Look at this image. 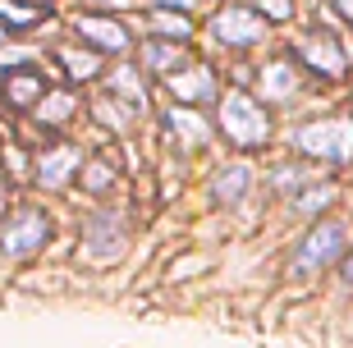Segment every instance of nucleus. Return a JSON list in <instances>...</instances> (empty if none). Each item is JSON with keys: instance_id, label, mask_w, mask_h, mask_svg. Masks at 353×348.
<instances>
[{"instance_id": "f257e3e1", "label": "nucleus", "mask_w": 353, "mask_h": 348, "mask_svg": "<svg viewBox=\"0 0 353 348\" xmlns=\"http://www.w3.org/2000/svg\"><path fill=\"white\" fill-rule=\"evenodd\" d=\"M294 147L316 161H353V119L330 115V119H312L294 129Z\"/></svg>"}, {"instance_id": "f03ea898", "label": "nucleus", "mask_w": 353, "mask_h": 348, "mask_svg": "<svg viewBox=\"0 0 353 348\" xmlns=\"http://www.w3.org/2000/svg\"><path fill=\"white\" fill-rule=\"evenodd\" d=\"M221 129L234 147H257V142H266V133H271V119H266V110L252 101V96L230 92L221 101Z\"/></svg>"}, {"instance_id": "7ed1b4c3", "label": "nucleus", "mask_w": 353, "mask_h": 348, "mask_svg": "<svg viewBox=\"0 0 353 348\" xmlns=\"http://www.w3.org/2000/svg\"><path fill=\"white\" fill-rule=\"evenodd\" d=\"M344 243H349V229H344V220H326V225H316L307 238L299 243L294 252V275H312L330 261H340Z\"/></svg>"}, {"instance_id": "20e7f679", "label": "nucleus", "mask_w": 353, "mask_h": 348, "mask_svg": "<svg viewBox=\"0 0 353 348\" xmlns=\"http://www.w3.org/2000/svg\"><path fill=\"white\" fill-rule=\"evenodd\" d=\"M46 234H51V225H46V216L32 207H23L19 216H10V225L0 229V252L5 257H28V252H37L41 243H46Z\"/></svg>"}, {"instance_id": "39448f33", "label": "nucleus", "mask_w": 353, "mask_h": 348, "mask_svg": "<svg viewBox=\"0 0 353 348\" xmlns=\"http://www.w3.org/2000/svg\"><path fill=\"white\" fill-rule=\"evenodd\" d=\"M211 28H216V37H221L225 46H257V41L266 37V23H262L252 10H243V5H230V10H221Z\"/></svg>"}, {"instance_id": "423d86ee", "label": "nucleus", "mask_w": 353, "mask_h": 348, "mask_svg": "<svg viewBox=\"0 0 353 348\" xmlns=\"http://www.w3.org/2000/svg\"><path fill=\"white\" fill-rule=\"evenodd\" d=\"M299 55H303V65H312L321 78H340L349 69V55H344L340 37H326V32H307L299 41Z\"/></svg>"}, {"instance_id": "0eeeda50", "label": "nucleus", "mask_w": 353, "mask_h": 348, "mask_svg": "<svg viewBox=\"0 0 353 348\" xmlns=\"http://www.w3.org/2000/svg\"><path fill=\"white\" fill-rule=\"evenodd\" d=\"M79 37L92 41V46H101V51H129V32L119 19H105V14H83L79 23Z\"/></svg>"}, {"instance_id": "6e6552de", "label": "nucleus", "mask_w": 353, "mask_h": 348, "mask_svg": "<svg viewBox=\"0 0 353 348\" xmlns=\"http://www.w3.org/2000/svg\"><path fill=\"white\" fill-rule=\"evenodd\" d=\"M124 252V229L115 216H97L88 225V257L92 261H115Z\"/></svg>"}, {"instance_id": "1a4fd4ad", "label": "nucleus", "mask_w": 353, "mask_h": 348, "mask_svg": "<svg viewBox=\"0 0 353 348\" xmlns=\"http://www.w3.org/2000/svg\"><path fill=\"white\" fill-rule=\"evenodd\" d=\"M170 92L179 96V101H211L216 96V78H211L207 65H193V69H183V74L170 78Z\"/></svg>"}, {"instance_id": "9d476101", "label": "nucleus", "mask_w": 353, "mask_h": 348, "mask_svg": "<svg viewBox=\"0 0 353 348\" xmlns=\"http://www.w3.org/2000/svg\"><path fill=\"white\" fill-rule=\"evenodd\" d=\"M257 88H262V96H266V101H289V96L299 92V74H294V65L275 60V65H266V69H262Z\"/></svg>"}, {"instance_id": "9b49d317", "label": "nucleus", "mask_w": 353, "mask_h": 348, "mask_svg": "<svg viewBox=\"0 0 353 348\" xmlns=\"http://www.w3.org/2000/svg\"><path fill=\"white\" fill-rule=\"evenodd\" d=\"M74 165H79V147H55V152H46L37 161V179L46 183V188H60V183L74 174Z\"/></svg>"}, {"instance_id": "f8f14e48", "label": "nucleus", "mask_w": 353, "mask_h": 348, "mask_svg": "<svg viewBox=\"0 0 353 348\" xmlns=\"http://www.w3.org/2000/svg\"><path fill=\"white\" fill-rule=\"evenodd\" d=\"M46 96V83H41L32 69H10V78H5V101L10 105H32Z\"/></svg>"}, {"instance_id": "ddd939ff", "label": "nucleus", "mask_w": 353, "mask_h": 348, "mask_svg": "<svg viewBox=\"0 0 353 348\" xmlns=\"http://www.w3.org/2000/svg\"><path fill=\"white\" fill-rule=\"evenodd\" d=\"M248 183H252L248 165H225L221 179H216V202H239V197L248 193Z\"/></svg>"}, {"instance_id": "4468645a", "label": "nucleus", "mask_w": 353, "mask_h": 348, "mask_svg": "<svg viewBox=\"0 0 353 348\" xmlns=\"http://www.w3.org/2000/svg\"><path fill=\"white\" fill-rule=\"evenodd\" d=\"M143 65L152 69V74H170L174 65H188V60H183V51L170 46V41H147L143 46Z\"/></svg>"}, {"instance_id": "2eb2a0df", "label": "nucleus", "mask_w": 353, "mask_h": 348, "mask_svg": "<svg viewBox=\"0 0 353 348\" xmlns=\"http://www.w3.org/2000/svg\"><path fill=\"white\" fill-rule=\"evenodd\" d=\"M170 129L179 133L183 142H207V119L197 115V110H170Z\"/></svg>"}, {"instance_id": "dca6fc26", "label": "nucleus", "mask_w": 353, "mask_h": 348, "mask_svg": "<svg viewBox=\"0 0 353 348\" xmlns=\"http://www.w3.org/2000/svg\"><path fill=\"white\" fill-rule=\"evenodd\" d=\"M60 65L69 69V78H97L101 74V65H97L92 51H60Z\"/></svg>"}, {"instance_id": "f3484780", "label": "nucleus", "mask_w": 353, "mask_h": 348, "mask_svg": "<svg viewBox=\"0 0 353 348\" xmlns=\"http://www.w3.org/2000/svg\"><path fill=\"white\" fill-rule=\"evenodd\" d=\"M152 28H157L161 37H174V41H183L188 32H193V28H188V19H183V14H170V10H157V14H152Z\"/></svg>"}, {"instance_id": "a211bd4d", "label": "nucleus", "mask_w": 353, "mask_h": 348, "mask_svg": "<svg viewBox=\"0 0 353 348\" xmlns=\"http://www.w3.org/2000/svg\"><path fill=\"white\" fill-rule=\"evenodd\" d=\"M0 19L14 23V28H32L41 19V10L37 5H19V0H0Z\"/></svg>"}, {"instance_id": "6ab92c4d", "label": "nucleus", "mask_w": 353, "mask_h": 348, "mask_svg": "<svg viewBox=\"0 0 353 348\" xmlns=\"http://www.w3.org/2000/svg\"><path fill=\"white\" fill-rule=\"evenodd\" d=\"M69 110H74V96H69V92H51V101H41V119H65Z\"/></svg>"}, {"instance_id": "aec40b11", "label": "nucleus", "mask_w": 353, "mask_h": 348, "mask_svg": "<svg viewBox=\"0 0 353 348\" xmlns=\"http://www.w3.org/2000/svg\"><path fill=\"white\" fill-rule=\"evenodd\" d=\"M330 197H335V193H330V188H316V193H307V197H299V211H312V207H326Z\"/></svg>"}, {"instance_id": "412c9836", "label": "nucleus", "mask_w": 353, "mask_h": 348, "mask_svg": "<svg viewBox=\"0 0 353 348\" xmlns=\"http://www.w3.org/2000/svg\"><path fill=\"white\" fill-rule=\"evenodd\" d=\"M262 10L271 14V19H289V14H294V5H289V0H262Z\"/></svg>"}, {"instance_id": "4be33fe9", "label": "nucleus", "mask_w": 353, "mask_h": 348, "mask_svg": "<svg viewBox=\"0 0 353 348\" xmlns=\"http://www.w3.org/2000/svg\"><path fill=\"white\" fill-rule=\"evenodd\" d=\"M157 10H170V14H188L193 0H157Z\"/></svg>"}, {"instance_id": "5701e85b", "label": "nucleus", "mask_w": 353, "mask_h": 348, "mask_svg": "<svg viewBox=\"0 0 353 348\" xmlns=\"http://www.w3.org/2000/svg\"><path fill=\"white\" fill-rule=\"evenodd\" d=\"M110 183V170L105 165H92V188H105Z\"/></svg>"}, {"instance_id": "b1692460", "label": "nucleus", "mask_w": 353, "mask_h": 348, "mask_svg": "<svg viewBox=\"0 0 353 348\" xmlns=\"http://www.w3.org/2000/svg\"><path fill=\"white\" fill-rule=\"evenodd\" d=\"M335 5H340V14H344V19L353 23V0H335Z\"/></svg>"}, {"instance_id": "393cba45", "label": "nucleus", "mask_w": 353, "mask_h": 348, "mask_svg": "<svg viewBox=\"0 0 353 348\" xmlns=\"http://www.w3.org/2000/svg\"><path fill=\"white\" fill-rule=\"evenodd\" d=\"M344 284H353V257L344 261Z\"/></svg>"}, {"instance_id": "a878e982", "label": "nucleus", "mask_w": 353, "mask_h": 348, "mask_svg": "<svg viewBox=\"0 0 353 348\" xmlns=\"http://www.w3.org/2000/svg\"><path fill=\"white\" fill-rule=\"evenodd\" d=\"M0 41H5V28H0Z\"/></svg>"}]
</instances>
